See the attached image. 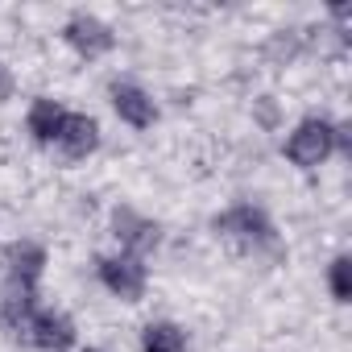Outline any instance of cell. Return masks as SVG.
I'll return each instance as SVG.
<instances>
[{
    "label": "cell",
    "mask_w": 352,
    "mask_h": 352,
    "mask_svg": "<svg viewBox=\"0 0 352 352\" xmlns=\"http://www.w3.org/2000/svg\"><path fill=\"white\" fill-rule=\"evenodd\" d=\"M112 236L120 241V253H129V257H145L149 249H157V224L149 220V216H141V212H133V208H116L112 212Z\"/></svg>",
    "instance_id": "obj_6"
},
{
    "label": "cell",
    "mask_w": 352,
    "mask_h": 352,
    "mask_svg": "<svg viewBox=\"0 0 352 352\" xmlns=\"http://www.w3.org/2000/svg\"><path fill=\"white\" fill-rule=\"evenodd\" d=\"M0 323H5L17 340L42 348V352H71L75 348V323L63 311H50L38 302L30 290H9L0 302Z\"/></svg>",
    "instance_id": "obj_1"
},
{
    "label": "cell",
    "mask_w": 352,
    "mask_h": 352,
    "mask_svg": "<svg viewBox=\"0 0 352 352\" xmlns=\"http://www.w3.org/2000/svg\"><path fill=\"white\" fill-rule=\"evenodd\" d=\"M108 96H112V108H116V116H120L124 124H133V129H149V124L157 120V104H153V96H149L145 87L116 79V83L108 87Z\"/></svg>",
    "instance_id": "obj_8"
},
{
    "label": "cell",
    "mask_w": 352,
    "mask_h": 352,
    "mask_svg": "<svg viewBox=\"0 0 352 352\" xmlns=\"http://www.w3.org/2000/svg\"><path fill=\"white\" fill-rule=\"evenodd\" d=\"M63 42H67L75 54H83V58H100V54H108V50L116 46L112 30H108L100 17H91V13H75V17L63 25Z\"/></svg>",
    "instance_id": "obj_7"
},
{
    "label": "cell",
    "mask_w": 352,
    "mask_h": 352,
    "mask_svg": "<svg viewBox=\"0 0 352 352\" xmlns=\"http://www.w3.org/2000/svg\"><path fill=\"white\" fill-rule=\"evenodd\" d=\"M212 228H216L220 236L236 241L241 249H274V245H278L270 216H265L261 208H253V204H236V208L220 212V216L212 220Z\"/></svg>",
    "instance_id": "obj_3"
},
{
    "label": "cell",
    "mask_w": 352,
    "mask_h": 352,
    "mask_svg": "<svg viewBox=\"0 0 352 352\" xmlns=\"http://www.w3.org/2000/svg\"><path fill=\"white\" fill-rule=\"evenodd\" d=\"M5 274H9V290H30L38 294V282H42V270H46V249L38 241H13L5 245Z\"/></svg>",
    "instance_id": "obj_5"
},
{
    "label": "cell",
    "mask_w": 352,
    "mask_h": 352,
    "mask_svg": "<svg viewBox=\"0 0 352 352\" xmlns=\"http://www.w3.org/2000/svg\"><path fill=\"white\" fill-rule=\"evenodd\" d=\"M9 96H13V75H9L5 67H0V104H5Z\"/></svg>",
    "instance_id": "obj_13"
},
{
    "label": "cell",
    "mask_w": 352,
    "mask_h": 352,
    "mask_svg": "<svg viewBox=\"0 0 352 352\" xmlns=\"http://www.w3.org/2000/svg\"><path fill=\"white\" fill-rule=\"evenodd\" d=\"M83 352H108V348H83Z\"/></svg>",
    "instance_id": "obj_14"
},
{
    "label": "cell",
    "mask_w": 352,
    "mask_h": 352,
    "mask_svg": "<svg viewBox=\"0 0 352 352\" xmlns=\"http://www.w3.org/2000/svg\"><path fill=\"white\" fill-rule=\"evenodd\" d=\"M71 162H79V157H87V153H96L100 149V124H96V116H87V112H67V120H63V133H58V141H54Z\"/></svg>",
    "instance_id": "obj_9"
},
{
    "label": "cell",
    "mask_w": 352,
    "mask_h": 352,
    "mask_svg": "<svg viewBox=\"0 0 352 352\" xmlns=\"http://www.w3.org/2000/svg\"><path fill=\"white\" fill-rule=\"evenodd\" d=\"M336 149H348L344 124H331V120H323V116H307V120H298V129L286 137V157H290L298 170H315V166H323Z\"/></svg>",
    "instance_id": "obj_2"
},
{
    "label": "cell",
    "mask_w": 352,
    "mask_h": 352,
    "mask_svg": "<svg viewBox=\"0 0 352 352\" xmlns=\"http://www.w3.org/2000/svg\"><path fill=\"white\" fill-rule=\"evenodd\" d=\"M183 348H187V331L179 323H170V319L149 323L141 331V352H183Z\"/></svg>",
    "instance_id": "obj_11"
},
{
    "label": "cell",
    "mask_w": 352,
    "mask_h": 352,
    "mask_svg": "<svg viewBox=\"0 0 352 352\" xmlns=\"http://www.w3.org/2000/svg\"><path fill=\"white\" fill-rule=\"evenodd\" d=\"M348 270H352V261H348V257H336V261L327 265V290H331V298H336V302H348V298H352Z\"/></svg>",
    "instance_id": "obj_12"
},
{
    "label": "cell",
    "mask_w": 352,
    "mask_h": 352,
    "mask_svg": "<svg viewBox=\"0 0 352 352\" xmlns=\"http://www.w3.org/2000/svg\"><path fill=\"white\" fill-rule=\"evenodd\" d=\"M63 120H67V108H63L58 100H50V96H38V100L30 104L25 129H30V137H34L38 145H54L58 133H63Z\"/></svg>",
    "instance_id": "obj_10"
},
{
    "label": "cell",
    "mask_w": 352,
    "mask_h": 352,
    "mask_svg": "<svg viewBox=\"0 0 352 352\" xmlns=\"http://www.w3.org/2000/svg\"><path fill=\"white\" fill-rule=\"evenodd\" d=\"M96 274H100V282H104L116 298H124V302H141L145 282H149L145 261H141V257H129V253H116V257H96Z\"/></svg>",
    "instance_id": "obj_4"
}]
</instances>
